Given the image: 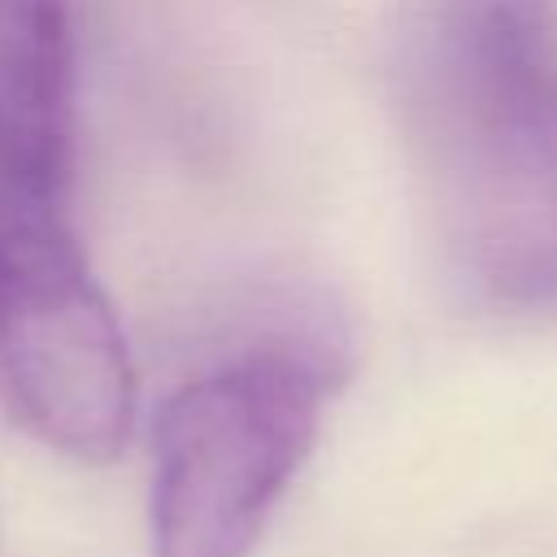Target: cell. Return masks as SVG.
I'll use <instances>...</instances> for the list:
<instances>
[{
    "mask_svg": "<svg viewBox=\"0 0 557 557\" xmlns=\"http://www.w3.org/2000/svg\"><path fill=\"white\" fill-rule=\"evenodd\" d=\"M387 83L453 283L557 309V0H409Z\"/></svg>",
    "mask_w": 557,
    "mask_h": 557,
    "instance_id": "cell-1",
    "label": "cell"
},
{
    "mask_svg": "<svg viewBox=\"0 0 557 557\" xmlns=\"http://www.w3.org/2000/svg\"><path fill=\"white\" fill-rule=\"evenodd\" d=\"M335 387L309 339H265L178 383L152 426V557H248Z\"/></svg>",
    "mask_w": 557,
    "mask_h": 557,
    "instance_id": "cell-2",
    "label": "cell"
},
{
    "mask_svg": "<svg viewBox=\"0 0 557 557\" xmlns=\"http://www.w3.org/2000/svg\"><path fill=\"white\" fill-rule=\"evenodd\" d=\"M0 405L39 444L104 461L135 409L122 326L70 231L65 187L0 157Z\"/></svg>",
    "mask_w": 557,
    "mask_h": 557,
    "instance_id": "cell-3",
    "label": "cell"
},
{
    "mask_svg": "<svg viewBox=\"0 0 557 557\" xmlns=\"http://www.w3.org/2000/svg\"><path fill=\"white\" fill-rule=\"evenodd\" d=\"M74 44L65 0H0V157L65 187Z\"/></svg>",
    "mask_w": 557,
    "mask_h": 557,
    "instance_id": "cell-4",
    "label": "cell"
}]
</instances>
